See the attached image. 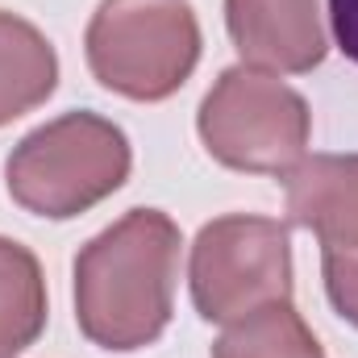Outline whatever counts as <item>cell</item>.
Returning a JSON list of instances; mask_svg holds the SVG:
<instances>
[{"mask_svg": "<svg viewBox=\"0 0 358 358\" xmlns=\"http://www.w3.org/2000/svg\"><path fill=\"white\" fill-rule=\"evenodd\" d=\"M179 229L159 208H134L76 259V317L104 350L150 346L171 321Z\"/></svg>", "mask_w": 358, "mask_h": 358, "instance_id": "cell-1", "label": "cell"}, {"mask_svg": "<svg viewBox=\"0 0 358 358\" xmlns=\"http://www.w3.org/2000/svg\"><path fill=\"white\" fill-rule=\"evenodd\" d=\"M129 176L125 134L96 117L67 113L34 129L8 159V192L21 208L38 217H76L121 187Z\"/></svg>", "mask_w": 358, "mask_h": 358, "instance_id": "cell-2", "label": "cell"}, {"mask_svg": "<svg viewBox=\"0 0 358 358\" xmlns=\"http://www.w3.org/2000/svg\"><path fill=\"white\" fill-rule=\"evenodd\" d=\"M200 29L187 0H104L88 25V63L104 88L163 100L192 76Z\"/></svg>", "mask_w": 358, "mask_h": 358, "instance_id": "cell-3", "label": "cell"}, {"mask_svg": "<svg viewBox=\"0 0 358 358\" xmlns=\"http://www.w3.org/2000/svg\"><path fill=\"white\" fill-rule=\"evenodd\" d=\"M200 138L234 171H287L308 146V104L267 71L234 67L200 108Z\"/></svg>", "mask_w": 358, "mask_h": 358, "instance_id": "cell-4", "label": "cell"}, {"mask_svg": "<svg viewBox=\"0 0 358 358\" xmlns=\"http://www.w3.org/2000/svg\"><path fill=\"white\" fill-rule=\"evenodd\" d=\"M292 255L287 229L267 217H221L192 246V296L208 321H242L246 313L287 300Z\"/></svg>", "mask_w": 358, "mask_h": 358, "instance_id": "cell-5", "label": "cell"}, {"mask_svg": "<svg viewBox=\"0 0 358 358\" xmlns=\"http://www.w3.org/2000/svg\"><path fill=\"white\" fill-rule=\"evenodd\" d=\"M225 21L242 59L271 71H308L325 59L317 0H225Z\"/></svg>", "mask_w": 358, "mask_h": 358, "instance_id": "cell-6", "label": "cell"}, {"mask_svg": "<svg viewBox=\"0 0 358 358\" xmlns=\"http://www.w3.org/2000/svg\"><path fill=\"white\" fill-rule=\"evenodd\" d=\"M287 213L325 250H358V155H321L287 179Z\"/></svg>", "mask_w": 358, "mask_h": 358, "instance_id": "cell-7", "label": "cell"}, {"mask_svg": "<svg viewBox=\"0 0 358 358\" xmlns=\"http://www.w3.org/2000/svg\"><path fill=\"white\" fill-rule=\"evenodd\" d=\"M55 50L21 17L0 13V125L29 113L55 92Z\"/></svg>", "mask_w": 358, "mask_h": 358, "instance_id": "cell-8", "label": "cell"}, {"mask_svg": "<svg viewBox=\"0 0 358 358\" xmlns=\"http://www.w3.org/2000/svg\"><path fill=\"white\" fill-rule=\"evenodd\" d=\"M46 321V287L38 259L0 238V358H17Z\"/></svg>", "mask_w": 358, "mask_h": 358, "instance_id": "cell-9", "label": "cell"}, {"mask_svg": "<svg viewBox=\"0 0 358 358\" xmlns=\"http://www.w3.org/2000/svg\"><path fill=\"white\" fill-rule=\"evenodd\" d=\"M213 358H321V346L292 300H275L234 321L213 346Z\"/></svg>", "mask_w": 358, "mask_h": 358, "instance_id": "cell-10", "label": "cell"}, {"mask_svg": "<svg viewBox=\"0 0 358 358\" xmlns=\"http://www.w3.org/2000/svg\"><path fill=\"white\" fill-rule=\"evenodd\" d=\"M325 287L338 313L358 325V250H325Z\"/></svg>", "mask_w": 358, "mask_h": 358, "instance_id": "cell-11", "label": "cell"}, {"mask_svg": "<svg viewBox=\"0 0 358 358\" xmlns=\"http://www.w3.org/2000/svg\"><path fill=\"white\" fill-rule=\"evenodd\" d=\"M329 21H334V38L346 50V59L358 63V0H329Z\"/></svg>", "mask_w": 358, "mask_h": 358, "instance_id": "cell-12", "label": "cell"}]
</instances>
